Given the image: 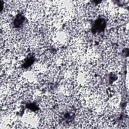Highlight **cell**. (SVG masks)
Instances as JSON below:
<instances>
[{
  "label": "cell",
  "instance_id": "6da1fadb",
  "mask_svg": "<svg viewBox=\"0 0 129 129\" xmlns=\"http://www.w3.org/2000/svg\"><path fill=\"white\" fill-rule=\"evenodd\" d=\"M96 115L88 108L81 106L76 110L74 118L75 128H94Z\"/></svg>",
  "mask_w": 129,
  "mask_h": 129
},
{
  "label": "cell",
  "instance_id": "30bf717a",
  "mask_svg": "<svg viewBox=\"0 0 129 129\" xmlns=\"http://www.w3.org/2000/svg\"><path fill=\"white\" fill-rule=\"evenodd\" d=\"M118 41L122 44L128 46V24L120 26L117 28Z\"/></svg>",
  "mask_w": 129,
  "mask_h": 129
},
{
  "label": "cell",
  "instance_id": "277c9868",
  "mask_svg": "<svg viewBox=\"0 0 129 129\" xmlns=\"http://www.w3.org/2000/svg\"><path fill=\"white\" fill-rule=\"evenodd\" d=\"M56 13L60 16L64 23L75 17V6L74 1H56Z\"/></svg>",
  "mask_w": 129,
  "mask_h": 129
},
{
  "label": "cell",
  "instance_id": "3957f363",
  "mask_svg": "<svg viewBox=\"0 0 129 129\" xmlns=\"http://www.w3.org/2000/svg\"><path fill=\"white\" fill-rule=\"evenodd\" d=\"M24 13L28 21L36 24L46 17L43 1H29Z\"/></svg>",
  "mask_w": 129,
  "mask_h": 129
},
{
  "label": "cell",
  "instance_id": "52a82bcc",
  "mask_svg": "<svg viewBox=\"0 0 129 129\" xmlns=\"http://www.w3.org/2000/svg\"><path fill=\"white\" fill-rule=\"evenodd\" d=\"M79 66L76 64L68 62L60 67V73L62 80L75 82Z\"/></svg>",
  "mask_w": 129,
  "mask_h": 129
},
{
  "label": "cell",
  "instance_id": "ba28073f",
  "mask_svg": "<svg viewBox=\"0 0 129 129\" xmlns=\"http://www.w3.org/2000/svg\"><path fill=\"white\" fill-rule=\"evenodd\" d=\"M57 103V99L54 93L46 92L43 93L39 98L38 106L40 110H48L54 109Z\"/></svg>",
  "mask_w": 129,
  "mask_h": 129
},
{
  "label": "cell",
  "instance_id": "8992f818",
  "mask_svg": "<svg viewBox=\"0 0 129 129\" xmlns=\"http://www.w3.org/2000/svg\"><path fill=\"white\" fill-rule=\"evenodd\" d=\"M21 121L23 128L39 127L40 125V116L38 113L31 110H26L22 116Z\"/></svg>",
  "mask_w": 129,
  "mask_h": 129
},
{
  "label": "cell",
  "instance_id": "5b68a950",
  "mask_svg": "<svg viewBox=\"0 0 129 129\" xmlns=\"http://www.w3.org/2000/svg\"><path fill=\"white\" fill-rule=\"evenodd\" d=\"M97 8L99 15L107 20H110L116 17L119 8L113 2L106 1L101 2Z\"/></svg>",
  "mask_w": 129,
  "mask_h": 129
},
{
  "label": "cell",
  "instance_id": "7a4b0ae2",
  "mask_svg": "<svg viewBox=\"0 0 129 129\" xmlns=\"http://www.w3.org/2000/svg\"><path fill=\"white\" fill-rule=\"evenodd\" d=\"M45 37L49 45L56 49L66 47L72 38L64 27L49 32Z\"/></svg>",
  "mask_w": 129,
  "mask_h": 129
},
{
  "label": "cell",
  "instance_id": "9c48e42d",
  "mask_svg": "<svg viewBox=\"0 0 129 129\" xmlns=\"http://www.w3.org/2000/svg\"><path fill=\"white\" fill-rule=\"evenodd\" d=\"M47 81L52 84H58L61 80L60 67L54 64H50L44 74Z\"/></svg>",
  "mask_w": 129,
  "mask_h": 129
}]
</instances>
